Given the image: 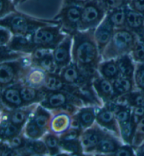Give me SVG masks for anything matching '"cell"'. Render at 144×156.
I'll return each instance as SVG.
<instances>
[{
  "instance_id": "obj_45",
  "label": "cell",
  "mask_w": 144,
  "mask_h": 156,
  "mask_svg": "<svg viewBox=\"0 0 144 156\" xmlns=\"http://www.w3.org/2000/svg\"><path fill=\"white\" fill-rule=\"evenodd\" d=\"M53 51L49 50V49L42 48H36V49L32 52V53L30 55V58L32 61V65L36 64L42 59L45 58L46 55H48L49 53H51Z\"/></svg>"
},
{
  "instance_id": "obj_14",
  "label": "cell",
  "mask_w": 144,
  "mask_h": 156,
  "mask_svg": "<svg viewBox=\"0 0 144 156\" xmlns=\"http://www.w3.org/2000/svg\"><path fill=\"white\" fill-rule=\"evenodd\" d=\"M20 82L1 90L2 106L9 109H16L25 106L21 98Z\"/></svg>"
},
{
  "instance_id": "obj_36",
  "label": "cell",
  "mask_w": 144,
  "mask_h": 156,
  "mask_svg": "<svg viewBox=\"0 0 144 156\" xmlns=\"http://www.w3.org/2000/svg\"><path fill=\"white\" fill-rule=\"evenodd\" d=\"M61 147L63 152L70 153V154L84 153V149L80 139L72 141L61 140Z\"/></svg>"
},
{
  "instance_id": "obj_17",
  "label": "cell",
  "mask_w": 144,
  "mask_h": 156,
  "mask_svg": "<svg viewBox=\"0 0 144 156\" xmlns=\"http://www.w3.org/2000/svg\"><path fill=\"white\" fill-rule=\"evenodd\" d=\"M72 114L65 111H56L52 112L49 132L61 135L72 126Z\"/></svg>"
},
{
  "instance_id": "obj_1",
  "label": "cell",
  "mask_w": 144,
  "mask_h": 156,
  "mask_svg": "<svg viewBox=\"0 0 144 156\" xmlns=\"http://www.w3.org/2000/svg\"><path fill=\"white\" fill-rule=\"evenodd\" d=\"M94 30L78 31L72 36V62L88 72H98L102 56L94 39Z\"/></svg>"
},
{
  "instance_id": "obj_39",
  "label": "cell",
  "mask_w": 144,
  "mask_h": 156,
  "mask_svg": "<svg viewBox=\"0 0 144 156\" xmlns=\"http://www.w3.org/2000/svg\"><path fill=\"white\" fill-rule=\"evenodd\" d=\"M144 144V117L136 122L135 134L131 146L134 149Z\"/></svg>"
},
{
  "instance_id": "obj_9",
  "label": "cell",
  "mask_w": 144,
  "mask_h": 156,
  "mask_svg": "<svg viewBox=\"0 0 144 156\" xmlns=\"http://www.w3.org/2000/svg\"><path fill=\"white\" fill-rule=\"evenodd\" d=\"M99 74L88 72L81 69L76 64L72 62L61 71L60 75L67 83L79 87L93 86V81Z\"/></svg>"
},
{
  "instance_id": "obj_27",
  "label": "cell",
  "mask_w": 144,
  "mask_h": 156,
  "mask_svg": "<svg viewBox=\"0 0 144 156\" xmlns=\"http://www.w3.org/2000/svg\"><path fill=\"white\" fill-rule=\"evenodd\" d=\"M98 72L101 76L112 82L120 76L115 59L101 61L98 65Z\"/></svg>"
},
{
  "instance_id": "obj_10",
  "label": "cell",
  "mask_w": 144,
  "mask_h": 156,
  "mask_svg": "<svg viewBox=\"0 0 144 156\" xmlns=\"http://www.w3.org/2000/svg\"><path fill=\"white\" fill-rule=\"evenodd\" d=\"M72 35L68 34L53 50V57L57 67L58 74H60L61 70L72 62Z\"/></svg>"
},
{
  "instance_id": "obj_24",
  "label": "cell",
  "mask_w": 144,
  "mask_h": 156,
  "mask_svg": "<svg viewBox=\"0 0 144 156\" xmlns=\"http://www.w3.org/2000/svg\"><path fill=\"white\" fill-rule=\"evenodd\" d=\"M31 118L40 128L46 132H49L51 120L52 119V112L51 111L39 104L35 108Z\"/></svg>"
},
{
  "instance_id": "obj_4",
  "label": "cell",
  "mask_w": 144,
  "mask_h": 156,
  "mask_svg": "<svg viewBox=\"0 0 144 156\" xmlns=\"http://www.w3.org/2000/svg\"><path fill=\"white\" fill-rule=\"evenodd\" d=\"M32 66L30 55L13 60L4 61L0 64V88L22 81L28 70Z\"/></svg>"
},
{
  "instance_id": "obj_55",
  "label": "cell",
  "mask_w": 144,
  "mask_h": 156,
  "mask_svg": "<svg viewBox=\"0 0 144 156\" xmlns=\"http://www.w3.org/2000/svg\"><path fill=\"white\" fill-rule=\"evenodd\" d=\"M138 37L139 39L141 40V41H144V29H143V30L142 33H141V34L140 35H139V36H138Z\"/></svg>"
},
{
  "instance_id": "obj_12",
  "label": "cell",
  "mask_w": 144,
  "mask_h": 156,
  "mask_svg": "<svg viewBox=\"0 0 144 156\" xmlns=\"http://www.w3.org/2000/svg\"><path fill=\"white\" fill-rule=\"evenodd\" d=\"M107 131L95 123L93 126L84 129L82 132L80 141L84 149V153L94 154L96 148Z\"/></svg>"
},
{
  "instance_id": "obj_18",
  "label": "cell",
  "mask_w": 144,
  "mask_h": 156,
  "mask_svg": "<svg viewBox=\"0 0 144 156\" xmlns=\"http://www.w3.org/2000/svg\"><path fill=\"white\" fill-rule=\"evenodd\" d=\"M9 50L23 55H31L32 52L36 49V46L33 43L31 37L18 36L13 35L12 39L7 45Z\"/></svg>"
},
{
  "instance_id": "obj_2",
  "label": "cell",
  "mask_w": 144,
  "mask_h": 156,
  "mask_svg": "<svg viewBox=\"0 0 144 156\" xmlns=\"http://www.w3.org/2000/svg\"><path fill=\"white\" fill-rule=\"evenodd\" d=\"M50 25H59L56 20H42L24 13H12L0 20V26L9 30L13 35L32 37L39 28Z\"/></svg>"
},
{
  "instance_id": "obj_46",
  "label": "cell",
  "mask_w": 144,
  "mask_h": 156,
  "mask_svg": "<svg viewBox=\"0 0 144 156\" xmlns=\"http://www.w3.org/2000/svg\"><path fill=\"white\" fill-rule=\"evenodd\" d=\"M13 34L9 30L3 27L0 28V46H6L12 39Z\"/></svg>"
},
{
  "instance_id": "obj_49",
  "label": "cell",
  "mask_w": 144,
  "mask_h": 156,
  "mask_svg": "<svg viewBox=\"0 0 144 156\" xmlns=\"http://www.w3.org/2000/svg\"><path fill=\"white\" fill-rule=\"evenodd\" d=\"M90 1L91 0H63V6L72 5L83 7L86 4Z\"/></svg>"
},
{
  "instance_id": "obj_57",
  "label": "cell",
  "mask_w": 144,
  "mask_h": 156,
  "mask_svg": "<svg viewBox=\"0 0 144 156\" xmlns=\"http://www.w3.org/2000/svg\"><path fill=\"white\" fill-rule=\"evenodd\" d=\"M92 156H103V155H99V154H94Z\"/></svg>"
},
{
  "instance_id": "obj_48",
  "label": "cell",
  "mask_w": 144,
  "mask_h": 156,
  "mask_svg": "<svg viewBox=\"0 0 144 156\" xmlns=\"http://www.w3.org/2000/svg\"><path fill=\"white\" fill-rule=\"evenodd\" d=\"M129 7L144 16V0H131Z\"/></svg>"
},
{
  "instance_id": "obj_6",
  "label": "cell",
  "mask_w": 144,
  "mask_h": 156,
  "mask_svg": "<svg viewBox=\"0 0 144 156\" xmlns=\"http://www.w3.org/2000/svg\"><path fill=\"white\" fill-rule=\"evenodd\" d=\"M67 35L59 25H50L37 30L31 39L37 48L53 51Z\"/></svg>"
},
{
  "instance_id": "obj_16",
  "label": "cell",
  "mask_w": 144,
  "mask_h": 156,
  "mask_svg": "<svg viewBox=\"0 0 144 156\" xmlns=\"http://www.w3.org/2000/svg\"><path fill=\"white\" fill-rule=\"evenodd\" d=\"M93 87L103 105L117 101L113 82L98 74L93 81Z\"/></svg>"
},
{
  "instance_id": "obj_51",
  "label": "cell",
  "mask_w": 144,
  "mask_h": 156,
  "mask_svg": "<svg viewBox=\"0 0 144 156\" xmlns=\"http://www.w3.org/2000/svg\"><path fill=\"white\" fill-rule=\"evenodd\" d=\"M134 150H135L136 156H144V144Z\"/></svg>"
},
{
  "instance_id": "obj_19",
  "label": "cell",
  "mask_w": 144,
  "mask_h": 156,
  "mask_svg": "<svg viewBox=\"0 0 144 156\" xmlns=\"http://www.w3.org/2000/svg\"><path fill=\"white\" fill-rule=\"evenodd\" d=\"M20 91L21 98L25 106L34 105H39L44 100L46 95V91L44 89L36 88L26 86L20 81Z\"/></svg>"
},
{
  "instance_id": "obj_34",
  "label": "cell",
  "mask_w": 144,
  "mask_h": 156,
  "mask_svg": "<svg viewBox=\"0 0 144 156\" xmlns=\"http://www.w3.org/2000/svg\"><path fill=\"white\" fill-rule=\"evenodd\" d=\"M25 151L28 153H36V154L49 156L48 150H47L46 144L42 140V139H37V140L28 139Z\"/></svg>"
},
{
  "instance_id": "obj_5",
  "label": "cell",
  "mask_w": 144,
  "mask_h": 156,
  "mask_svg": "<svg viewBox=\"0 0 144 156\" xmlns=\"http://www.w3.org/2000/svg\"><path fill=\"white\" fill-rule=\"evenodd\" d=\"M46 98L40 104L51 112L65 111L74 115L80 108L85 105L81 100L64 91L46 92Z\"/></svg>"
},
{
  "instance_id": "obj_26",
  "label": "cell",
  "mask_w": 144,
  "mask_h": 156,
  "mask_svg": "<svg viewBox=\"0 0 144 156\" xmlns=\"http://www.w3.org/2000/svg\"><path fill=\"white\" fill-rule=\"evenodd\" d=\"M108 105L114 112L120 126L127 123L131 119L132 108L126 104L114 101V102L108 103Z\"/></svg>"
},
{
  "instance_id": "obj_20",
  "label": "cell",
  "mask_w": 144,
  "mask_h": 156,
  "mask_svg": "<svg viewBox=\"0 0 144 156\" xmlns=\"http://www.w3.org/2000/svg\"><path fill=\"white\" fill-rule=\"evenodd\" d=\"M123 144V141L121 139L107 131L105 136L101 139L97 147L96 148L94 154H110L116 151Z\"/></svg>"
},
{
  "instance_id": "obj_15",
  "label": "cell",
  "mask_w": 144,
  "mask_h": 156,
  "mask_svg": "<svg viewBox=\"0 0 144 156\" xmlns=\"http://www.w3.org/2000/svg\"><path fill=\"white\" fill-rule=\"evenodd\" d=\"M115 28L109 18L106 15L100 25L94 30V39L97 44L99 52L101 56L107 45L109 44L110 40L114 34Z\"/></svg>"
},
{
  "instance_id": "obj_40",
  "label": "cell",
  "mask_w": 144,
  "mask_h": 156,
  "mask_svg": "<svg viewBox=\"0 0 144 156\" xmlns=\"http://www.w3.org/2000/svg\"><path fill=\"white\" fill-rule=\"evenodd\" d=\"M134 79L136 90L144 93V63H136Z\"/></svg>"
},
{
  "instance_id": "obj_53",
  "label": "cell",
  "mask_w": 144,
  "mask_h": 156,
  "mask_svg": "<svg viewBox=\"0 0 144 156\" xmlns=\"http://www.w3.org/2000/svg\"><path fill=\"white\" fill-rule=\"evenodd\" d=\"M71 156H92L94 154H90V153H75V154H70Z\"/></svg>"
},
{
  "instance_id": "obj_25",
  "label": "cell",
  "mask_w": 144,
  "mask_h": 156,
  "mask_svg": "<svg viewBox=\"0 0 144 156\" xmlns=\"http://www.w3.org/2000/svg\"><path fill=\"white\" fill-rule=\"evenodd\" d=\"M117 101L122 96L130 93L131 92L136 90L134 79L120 76L117 79L113 81Z\"/></svg>"
},
{
  "instance_id": "obj_50",
  "label": "cell",
  "mask_w": 144,
  "mask_h": 156,
  "mask_svg": "<svg viewBox=\"0 0 144 156\" xmlns=\"http://www.w3.org/2000/svg\"><path fill=\"white\" fill-rule=\"evenodd\" d=\"M132 116L138 122L141 119L144 117V107L132 108Z\"/></svg>"
},
{
  "instance_id": "obj_44",
  "label": "cell",
  "mask_w": 144,
  "mask_h": 156,
  "mask_svg": "<svg viewBox=\"0 0 144 156\" xmlns=\"http://www.w3.org/2000/svg\"><path fill=\"white\" fill-rule=\"evenodd\" d=\"M103 156H136L135 150L131 145L123 144L114 153L108 155H103Z\"/></svg>"
},
{
  "instance_id": "obj_13",
  "label": "cell",
  "mask_w": 144,
  "mask_h": 156,
  "mask_svg": "<svg viewBox=\"0 0 144 156\" xmlns=\"http://www.w3.org/2000/svg\"><path fill=\"white\" fill-rule=\"evenodd\" d=\"M100 107L94 106H84L80 108L72 115V126L79 127L84 130L96 123V114Z\"/></svg>"
},
{
  "instance_id": "obj_28",
  "label": "cell",
  "mask_w": 144,
  "mask_h": 156,
  "mask_svg": "<svg viewBox=\"0 0 144 156\" xmlns=\"http://www.w3.org/2000/svg\"><path fill=\"white\" fill-rule=\"evenodd\" d=\"M120 76L134 79L136 63L130 54H127L115 59Z\"/></svg>"
},
{
  "instance_id": "obj_23",
  "label": "cell",
  "mask_w": 144,
  "mask_h": 156,
  "mask_svg": "<svg viewBox=\"0 0 144 156\" xmlns=\"http://www.w3.org/2000/svg\"><path fill=\"white\" fill-rule=\"evenodd\" d=\"M126 28L138 37L144 29V16L127 7Z\"/></svg>"
},
{
  "instance_id": "obj_7",
  "label": "cell",
  "mask_w": 144,
  "mask_h": 156,
  "mask_svg": "<svg viewBox=\"0 0 144 156\" xmlns=\"http://www.w3.org/2000/svg\"><path fill=\"white\" fill-rule=\"evenodd\" d=\"M106 14L100 0H91L82 7L79 31L96 29L104 20Z\"/></svg>"
},
{
  "instance_id": "obj_35",
  "label": "cell",
  "mask_w": 144,
  "mask_h": 156,
  "mask_svg": "<svg viewBox=\"0 0 144 156\" xmlns=\"http://www.w3.org/2000/svg\"><path fill=\"white\" fill-rule=\"evenodd\" d=\"M33 66H36V67H39L40 69H43L44 72L48 73V74H53V73L58 74L57 67H56L53 57L52 52L49 53L48 55H46L45 58L39 60V62L33 65Z\"/></svg>"
},
{
  "instance_id": "obj_47",
  "label": "cell",
  "mask_w": 144,
  "mask_h": 156,
  "mask_svg": "<svg viewBox=\"0 0 144 156\" xmlns=\"http://www.w3.org/2000/svg\"><path fill=\"white\" fill-rule=\"evenodd\" d=\"M0 156H20L18 151L14 150L4 141H1V152Z\"/></svg>"
},
{
  "instance_id": "obj_32",
  "label": "cell",
  "mask_w": 144,
  "mask_h": 156,
  "mask_svg": "<svg viewBox=\"0 0 144 156\" xmlns=\"http://www.w3.org/2000/svg\"><path fill=\"white\" fill-rule=\"evenodd\" d=\"M23 131L25 136L28 139H31V140L42 139L44 136V134L46 133L45 131L40 128L38 125L35 123L32 118H30V120H28Z\"/></svg>"
},
{
  "instance_id": "obj_37",
  "label": "cell",
  "mask_w": 144,
  "mask_h": 156,
  "mask_svg": "<svg viewBox=\"0 0 144 156\" xmlns=\"http://www.w3.org/2000/svg\"><path fill=\"white\" fill-rule=\"evenodd\" d=\"M28 139H28L25 136L23 131L18 135L13 136V138L6 141H4V142H6L9 146H11L14 150L18 151L19 153H20L22 151H25Z\"/></svg>"
},
{
  "instance_id": "obj_21",
  "label": "cell",
  "mask_w": 144,
  "mask_h": 156,
  "mask_svg": "<svg viewBox=\"0 0 144 156\" xmlns=\"http://www.w3.org/2000/svg\"><path fill=\"white\" fill-rule=\"evenodd\" d=\"M47 75L48 73L44 72L43 69L32 65L21 82L28 86L43 89L46 81Z\"/></svg>"
},
{
  "instance_id": "obj_43",
  "label": "cell",
  "mask_w": 144,
  "mask_h": 156,
  "mask_svg": "<svg viewBox=\"0 0 144 156\" xmlns=\"http://www.w3.org/2000/svg\"><path fill=\"white\" fill-rule=\"evenodd\" d=\"M13 0H0V18L17 12Z\"/></svg>"
},
{
  "instance_id": "obj_30",
  "label": "cell",
  "mask_w": 144,
  "mask_h": 156,
  "mask_svg": "<svg viewBox=\"0 0 144 156\" xmlns=\"http://www.w3.org/2000/svg\"><path fill=\"white\" fill-rule=\"evenodd\" d=\"M42 140L46 144L49 152V156H54L62 152L59 135H57L53 132H48L44 134Z\"/></svg>"
},
{
  "instance_id": "obj_31",
  "label": "cell",
  "mask_w": 144,
  "mask_h": 156,
  "mask_svg": "<svg viewBox=\"0 0 144 156\" xmlns=\"http://www.w3.org/2000/svg\"><path fill=\"white\" fill-rule=\"evenodd\" d=\"M136 122H137L132 116L131 119L128 122L120 126V138L124 144L131 146L135 134Z\"/></svg>"
},
{
  "instance_id": "obj_38",
  "label": "cell",
  "mask_w": 144,
  "mask_h": 156,
  "mask_svg": "<svg viewBox=\"0 0 144 156\" xmlns=\"http://www.w3.org/2000/svg\"><path fill=\"white\" fill-rule=\"evenodd\" d=\"M106 12H111L117 9L126 8L129 6L131 0H100Z\"/></svg>"
},
{
  "instance_id": "obj_33",
  "label": "cell",
  "mask_w": 144,
  "mask_h": 156,
  "mask_svg": "<svg viewBox=\"0 0 144 156\" xmlns=\"http://www.w3.org/2000/svg\"><path fill=\"white\" fill-rule=\"evenodd\" d=\"M129 7V6H128ZM127 8L117 9L111 12L107 13V16L114 25L115 29L126 28V15Z\"/></svg>"
},
{
  "instance_id": "obj_29",
  "label": "cell",
  "mask_w": 144,
  "mask_h": 156,
  "mask_svg": "<svg viewBox=\"0 0 144 156\" xmlns=\"http://www.w3.org/2000/svg\"><path fill=\"white\" fill-rule=\"evenodd\" d=\"M117 101L126 104L131 108L144 107V93L135 90L130 93L122 96Z\"/></svg>"
},
{
  "instance_id": "obj_56",
  "label": "cell",
  "mask_w": 144,
  "mask_h": 156,
  "mask_svg": "<svg viewBox=\"0 0 144 156\" xmlns=\"http://www.w3.org/2000/svg\"><path fill=\"white\" fill-rule=\"evenodd\" d=\"M24 1H25V0H13V2H14V4H15V5L16 6V5H18V4H20V3H21V2H24Z\"/></svg>"
},
{
  "instance_id": "obj_52",
  "label": "cell",
  "mask_w": 144,
  "mask_h": 156,
  "mask_svg": "<svg viewBox=\"0 0 144 156\" xmlns=\"http://www.w3.org/2000/svg\"><path fill=\"white\" fill-rule=\"evenodd\" d=\"M20 156H47V155H39V154H36V153H28L25 151H23L20 153Z\"/></svg>"
},
{
  "instance_id": "obj_8",
  "label": "cell",
  "mask_w": 144,
  "mask_h": 156,
  "mask_svg": "<svg viewBox=\"0 0 144 156\" xmlns=\"http://www.w3.org/2000/svg\"><path fill=\"white\" fill-rule=\"evenodd\" d=\"M82 7L77 6H63L54 19L58 21L59 25L65 34L72 35L79 31L81 23Z\"/></svg>"
},
{
  "instance_id": "obj_41",
  "label": "cell",
  "mask_w": 144,
  "mask_h": 156,
  "mask_svg": "<svg viewBox=\"0 0 144 156\" xmlns=\"http://www.w3.org/2000/svg\"><path fill=\"white\" fill-rule=\"evenodd\" d=\"M130 55L135 63H144V41L138 39Z\"/></svg>"
},
{
  "instance_id": "obj_22",
  "label": "cell",
  "mask_w": 144,
  "mask_h": 156,
  "mask_svg": "<svg viewBox=\"0 0 144 156\" xmlns=\"http://www.w3.org/2000/svg\"><path fill=\"white\" fill-rule=\"evenodd\" d=\"M38 105L23 106V107L16 108V109H9L8 113L11 122L20 129H23L28 120L31 118L36 106Z\"/></svg>"
},
{
  "instance_id": "obj_3",
  "label": "cell",
  "mask_w": 144,
  "mask_h": 156,
  "mask_svg": "<svg viewBox=\"0 0 144 156\" xmlns=\"http://www.w3.org/2000/svg\"><path fill=\"white\" fill-rule=\"evenodd\" d=\"M138 39L137 35L127 28L115 29L111 40L102 54V61L130 54Z\"/></svg>"
},
{
  "instance_id": "obj_54",
  "label": "cell",
  "mask_w": 144,
  "mask_h": 156,
  "mask_svg": "<svg viewBox=\"0 0 144 156\" xmlns=\"http://www.w3.org/2000/svg\"><path fill=\"white\" fill-rule=\"evenodd\" d=\"M54 156H71V155L70 154V153H65V152H61L60 153H58V154L54 155Z\"/></svg>"
},
{
  "instance_id": "obj_42",
  "label": "cell",
  "mask_w": 144,
  "mask_h": 156,
  "mask_svg": "<svg viewBox=\"0 0 144 156\" xmlns=\"http://www.w3.org/2000/svg\"><path fill=\"white\" fill-rule=\"evenodd\" d=\"M83 129L79 127H71L63 133L60 136V139L61 141H72V140H77L80 139L81 135L83 132Z\"/></svg>"
},
{
  "instance_id": "obj_11",
  "label": "cell",
  "mask_w": 144,
  "mask_h": 156,
  "mask_svg": "<svg viewBox=\"0 0 144 156\" xmlns=\"http://www.w3.org/2000/svg\"><path fill=\"white\" fill-rule=\"evenodd\" d=\"M96 123L105 130L120 138V125L115 118L114 112L108 104H105L98 108L96 114Z\"/></svg>"
}]
</instances>
